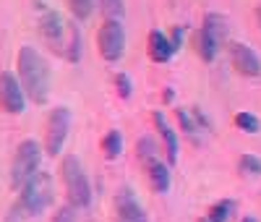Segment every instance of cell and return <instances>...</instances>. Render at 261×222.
<instances>
[{"mask_svg": "<svg viewBox=\"0 0 261 222\" xmlns=\"http://www.w3.org/2000/svg\"><path fill=\"white\" fill-rule=\"evenodd\" d=\"M97 6H99V11L105 13V18H115V21H120V16L125 13L123 0H97Z\"/></svg>", "mask_w": 261, "mask_h": 222, "instance_id": "cell-21", "label": "cell"}, {"mask_svg": "<svg viewBox=\"0 0 261 222\" xmlns=\"http://www.w3.org/2000/svg\"><path fill=\"white\" fill-rule=\"evenodd\" d=\"M172 55H175V44H172V39L154 29L149 34V58L154 63H167Z\"/></svg>", "mask_w": 261, "mask_h": 222, "instance_id": "cell-14", "label": "cell"}, {"mask_svg": "<svg viewBox=\"0 0 261 222\" xmlns=\"http://www.w3.org/2000/svg\"><path fill=\"white\" fill-rule=\"evenodd\" d=\"M71 131V110L68 107H55L47 118V131H45V152L50 157H58L68 141Z\"/></svg>", "mask_w": 261, "mask_h": 222, "instance_id": "cell-8", "label": "cell"}, {"mask_svg": "<svg viewBox=\"0 0 261 222\" xmlns=\"http://www.w3.org/2000/svg\"><path fill=\"white\" fill-rule=\"evenodd\" d=\"M16 68H18V81L24 86L27 97L37 105H45L47 97H50V84H53V73H50L47 60L37 53V47L24 44V47L18 50Z\"/></svg>", "mask_w": 261, "mask_h": 222, "instance_id": "cell-1", "label": "cell"}, {"mask_svg": "<svg viewBox=\"0 0 261 222\" xmlns=\"http://www.w3.org/2000/svg\"><path fill=\"white\" fill-rule=\"evenodd\" d=\"M130 86H134V84H130V79L125 73H118L115 76V89H118V94L123 100H130V94H134V89H130Z\"/></svg>", "mask_w": 261, "mask_h": 222, "instance_id": "cell-23", "label": "cell"}, {"mask_svg": "<svg viewBox=\"0 0 261 222\" xmlns=\"http://www.w3.org/2000/svg\"><path fill=\"white\" fill-rule=\"evenodd\" d=\"M60 178H63L65 193H68V204L73 209H86L92 204V186H89V178H86V170L79 162V157L65 154L60 162Z\"/></svg>", "mask_w": 261, "mask_h": 222, "instance_id": "cell-3", "label": "cell"}, {"mask_svg": "<svg viewBox=\"0 0 261 222\" xmlns=\"http://www.w3.org/2000/svg\"><path fill=\"white\" fill-rule=\"evenodd\" d=\"M230 60H232V68L241 76H248V79H258L261 76V58L256 55V50L248 47V44L232 42L230 44Z\"/></svg>", "mask_w": 261, "mask_h": 222, "instance_id": "cell-10", "label": "cell"}, {"mask_svg": "<svg viewBox=\"0 0 261 222\" xmlns=\"http://www.w3.org/2000/svg\"><path fill=\"white\" fill-rule=\"evenodd\" d=\"M238 170H241L246 178H261V160L256 154H243L241 162H238Z\"/></svg>", "mask_w": 261, "mask_h": 222, "instance_id": "cell-20", "label": "cell"}, {"mask_svg": "<svg viewBox=\"0 0 261 222\" xmlns=\"http://www.w3.org/2000/svg\"><path fill=\"white\" fill-rule=\"evenodd\" d=\"M258 24H261V8H258Z\"/></svg>", "mask_w": 261, "mask_h": 222, "instance_id": "cell-28", "label": "cell"}, {"mask_svg": "<svg viewBox=\"0 0 261 222\" xmlns=\"http://www.w3.org/2000/svg\"><path fill=\"white\" fill-rule=\"evenodd\" d=\"M115 212H118V222H149L144 207L139 204V199L134 196L130 188L118 191V196H115Z\"/></svg>", "mask_w": 261, "mask_h": 222, "instance_id": "cell-11", "label": "cell"}, {"mask_svg": "<svg viewBox=\"0 0 261 222\" xmlns=\"http://www.w3.org/2000/svg\"><path fill=\"white\" fill-rule=\"evenodd\" d=\"M227 24H225V18L222 16H206L204 18V27L199 29V34H196V50H199V55H201V60H206V63H212L214 58H217V53H220V42H222V37H225V29Z\"/></svg>", "mask_w": 261, "mask_h": 222, "instance_id": "cell-7", "label": "cell"}, {"mask_svg": "<svg viewBox=\"0 0 261 222\" xmlns=\"http://www.w3.org/2000/svg\"><path fill=\"white\" fill-rule=\"evenodd\" d=\"M235 202H232V199H222V202H217L212 209H209V219L212 222H230L232 217H235Z\"/></svg>", "mask_w": 261, "mask_h": 222, "instance_id": "cell-17", "label": "cell"}, {"mask_svg": "<svg viewBox=\"0 0 261 222\" xmlns=\"http://www.w3.org/2000/svg\"><path fill=\"white\" fill-rule=\"evenodd\" d=\"M50 222H76V209L68 204V207H60L55 214H53V219Z\"/></svg>", "mask_w": 261, "mask_h": 222, "instance_id": "cell-24", "label": "cell"}, {"mask_svg": "<svg viewBox=\"0 0 261 222\" xmlns=\"http://www.w3.org/2000/svg\"><path fill=\"white\" fill-rule=\"evenodd\" d=\"M94 6H97V0H68V8H71L73 18H79V21L89 18L94 13Z\"/></svg>", "mask_w": 261, "mask_h": 222, "instance_id": "cell-19", "label": "cell"}, {"mask_svg": "<svg viewBox=\"0 0 261 222\" xmlns=\"http://www.w3.org/2000/svg\"><path fill=\"white\" fill-rule=\"evenodd\" d=\"M97 47H99V55L107 60V63H115L123 58V50H125V27L115 18H105L102 27L97 32Z\"/></svg>", "mask_w": 261, "mask_h": 222, "instance_id": "cell-6", "label": "cell"}, {"mask_svg": "<svg viewBox=\"0 0 261 222\" xmlns=\"http://www.w3.org/2000/svg\"><path fill=\"white\" fill-rule=\"evenodd\" d=\"M102 152H105V157L107 160H118L120 154H123V136H120V131H107L105 133V139H102Z\"/></svg>", "mask_w": 261, "mask_h": 222, "instance_id": "cell-15", "label": "cell"}, {"mask_svg": "<svg viewBox=\"0 0 261 222\" xmlns=\"http://www.w3.org/2000/svg\"><path fill=\"white\" fill-rule=\"evenodd\" d=\"M199 222H212V219H209V217H201V219H199Z\"/></svg>", "mask_w": 261, "mask_h": 222, "instance_id": "cell-27", "label": "cell"}, {"mask_svg": "<svg viewBox=\"0 0 261 222\" xmlns=\"http://www.w3.org/2000/svg\"><path fill=\"white\" fill-rule=\"evenodd\" d=\"M136 154H139V160L144 162V165H151V162H157L160 157V146H157V141L151 139V136H141L139 139V144H136Z\"/></svg>", "mask_w": 261, "mask_h": 222, "instance_id": "cell-16", "label": "cell"}, {"mask_svg": "<svg viewBox=\"0 0 261 222\" xmlns=\"http://www.w3.org/2000/svg\"><path fill=\"white\" fill-rule=\"evenodd\" d=\"M53 204V178L47 172H37L32 181L21 188L18 204L13 207V214L18 212L21 217H37Z\"/></svg>", "mask_w": 261, "mask_h": 222, "instance_id": "cell-4", "label": "cell"}, {"mask_svg": "<svg viewBox=\"0 0 261 222\" xmlns=\"http://www.w3.org/2000/svg\"><path fill=\"white\" fill-rule=\"evenodd\" d=\"M178 120H180V126H183V131L188 133V136H191L196 144H201V136H199L201 126H196V120H193V113H191V110H178Z\"/></svg>", "mask_w": 261, "mask_h": 222, "instance_id": "cell-18", "label": "cell"}, {"mask_svg": "<svg viewBox=\"0 0 261 222\" xmlns=\"http://www.w3.org/2000/svg\"><path fill=\"white\" fill-rule=\"evenodd\" d=\"M235 126L241 131H246V133H258L261 131V120L256 115H251V113H238L235 115Z\"/></svg>", "mask_w": 261, "mask_h": 222, "instance_id": "cell-22", "label": "cell"}, {"mask_svg": "<svg viewBox=\"0 0 261 222\" xmlns=\"http://www.w3.org/2000/svg\"><path fill=\"white\" fill-rule=\"evenodd\" d=\"M154 126H157L160 139H162V144H165V149H167V162L175 165V162H178V152H180V144H178L175 131L170 128V123H167V118H165L162 113H154Z\"/></svg>", "mask_w": 261, "mask_h": 222, "instance_id": "cell-13", "label": "cell"}, {"mask_svg": "<svg viewBox=\"0 0 261 222\" xmlns=\"http://www.w3.org/2000/svg\"><path fill=\"white\" fill-rule=\"evenodd\" d=\"M39 162H42V146L34 139L21 141L11 162V186L21 191L39 172Z\"/></svg>", "mask_w": 261, "mask_h": 222, "instance_id": "cell-5", "label": "cell"}, {"mask_svg": "<svg viewBox=\"0 0 261 222\" xmlns=\"http://www.w3.org/2000/svg\"><path fill=\"white\" fill-rule=\"evenodd\" d=\"M146 178H149V186L154 193H167L170 186H172V172H170V165L157 160V162H151L146 165Z\"/></svg>", "mask_w": 261, "mask_h": 222, "instance_id": "cell-12", "label": "cell"}, {"mask_svg": "<svg viewBox=\"0 0 261 222\" xmlns=\"http://www.w3.org/2000/svg\"><path fill=\"white\" fill-rule=\"evenodd\" d=\"M0 107L11 115H21L27 110V92L11 71H0Z\"/></svg>", "mask_w": 261, "mask_h": 222, "instance_id": "cell-9", "label": "cell"}, {"mask_svg": "<svg viewBox=\"0 0 261 222\" xmlns=\"http://www.w3.org/2000/svg\"><path fill=\"white\" fill-rule=\"evenodd\" d=\"M180 42H183V27L175 29V37H172V44H175V50L180 47Z\"/></svg>", "mask_w": 261, "mask_h": 222, "instance_id": "cell-25", "label": "cell"}, {"mask_svg": "<svg viewBox=\"0 0 261 222\" xmlns=\"http://www.w3.org/2000/svg\"><path fill=\"white\" fill-rule=\"evenodd\" d=\"M241 222H258L256 217H246V219H241Z\"/></svg>", "mask_w": 261, "mask_h": 222, "instance_id": "cell-26", "label": "cell"}, {"mask_svg": "<svg viewBox=\"0 0 261 222\" xmlns=\"http://www.w3.org/2000/svg\"><path fill=\"white\" fill-rule=\"evenodd\" d=\"M39 32L45 37V42L50 47L63 55L65 60L76 63L81 58V32L73 21H65L58 11H47L42 8V16H39Z\"/></svg>", "mask_w": 261, "mask_h": 222, "instance_id": "cell-2", "label": "cell"}]
</instances>
